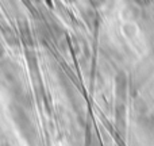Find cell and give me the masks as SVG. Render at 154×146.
<instances>
[{
  "mask_svg": "<svg viewBox=\"0 0 154 146\" xmlns=\"http://www.w3.org/2000/svg\"><path fill=\"white\" fill-rule=\"evenodd\" d=\"M0 146H11V145L7 144V142H0Z\"/></svg>",
  "mask_w": 154,
  "mask_h": 146,
  "instance_id": "2",
  "label": "cell"
},
{
  "mask_svg": "<svg viewBox=\"0 0 154 146\" xmlns=\"http://www.w3.org/2000/svg\"><path fill=\"white\" fill-rule=\"evenodd\" d=\"M5 56H7V49H5L4 43L0 39V61H3V60L5 58Z\"/></svg>",
  "mask_w": 154,
  "mask_h": 146,
  "instance_id": "1",
  "label": "cell"
}]
</instances>
